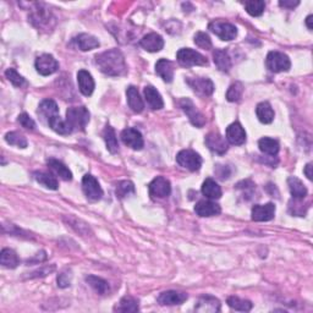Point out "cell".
<instances>
[{
  "label": "cell",
  "instance_id": "6da1fadb",
  "mask_svg": "<svg viewBox=\"0 0 313 313\" xmlns=\"http://www.w3.org/2000/svg\"><path fill=\"white\" fill-rule=\"evenodd\" d=\"M96 65L106 76H124L127 72L125 58L118 49L106 50L96 56Z\"/></svg>",
  "mask_w": 313,
  "mask_h": 313
},
{
  "label": "cell",
  "instance_id": "7a4b0ae2",
  "mask_svg": "<svg viewBox=\"0 0 313 313\" xmlns=\"http://www.w3.org/2000/svg\"><path fill=\"white\" fill-rule=\"evenodd\" d=\"M66 124L71 132L85 131L89 122V112L86 106H71L66 111Z\"/></svg>",
  "mask_w": 313,
  "mask_h": 313
},
{
  "label": "cell",
  "instance_id": "3957f363",
  "mask_svg": "<svg viewBox=\"0 0 313 313\" xmlns=\"http://www.w3.org/2000/svg\"><path fill=\"white\" fill-rule=\"evenodd\" d=\"M177 63L183 67L191 66H207L208 60L205 56H202L198 51L190 49V48H182L176 54Z\"/></svg>",
  "mask_w": 313,
  "mask_h": 313
},
{
  "label": "cell",
  "instance_id": "277c9868",
  "mask_svg": "<svg viewBox=\"0 0 313 313\" xmlns=\"http://www.w3.org/2000/svg\"><path fill=\"white\" fill-rule=\"evenodd\" d=\"M267 69L272 72H285L291 67V61L286 54L280 51H269L266 59Z\"/></svg>",
  "mask_w": 313,
  "mask_h": 313
},
{
  "label": "cell",
  "instance_id": "5b68a950",
  "mask_svg": "<svg viewBox=\"0 0 313 313\" xmlns=\"http://www.w3.org/2000/svg\"><path fill=\"white\" fill-rule=\"evenodd\" d=\"M176 162L183 169L190 170V172H197L202 165V158L195 151L182 150L177 153Z\"/></svg>",
  "mask_w": 313,
  "mask_h": 313
},
{
  "label": "cell",
  "instance_id": "8992f818",
  "mask_svg": "<svg viewBox=\"0 0 313 313\" xmlns=\"http://www.w3.org/2000/svg\"><path fill=\"white\" fill-rule=\"evenodd\" d=\"M82 190L86 198L91 202H97L103 197V190L98 180L91 174H86L82 179Z\"/></svg>",
  "mask_w": 313,
  "mask_h": 313
},
{
  "label": "cell",
  "instance_id": "52a82bcc",
  "mask_svg": "<svg viewBox=\"0 0 313 313\" xmlns=\"http://www.w3.org/2000/svg\"><path fill=\"white\" fill-rule=\"evenodd\" d=\"M180 108L182 109L183 113L187 115L189 120L196 127H203L206 125V118L201 112L196 108L193 102L189 98H182L180 101Z\"/></svg>",
  "mask_w": 313,
  "mask_h": 313
},
{
  "label": "cell",
  "instance_id": "ba28073f",
  "mask_svg": "<svg viewBox=\"0 0 313 313\" xmlns=\"http://www.w3.org/2000/svg\"><path fill=\"white\" fill-rule=\"evenodd\" d=\"M30 21L38 30H49L53 27L50 22H54V17L51 12L48 9L42 8L40 4H37V9H34L30 16Z\"/></svg>",
  "mask_w": 313,
  "mask_h": 313
},
{
  "label": "cell",
  "instance_id": "9c48e42d",
  "mask_svg": "<svg viewBox=\"0 0 313 313\" xmlns=\"http://www.w3.org/2000/svg\"><path fill=\"white\" fill-rule=\"evenodd\" d=\"M35 70L42 76H49L57 72L59 69V63H58L56 58L50 54H42L35 59L34 63Z\"/></svg>",
  "mask_w": 313,
  "mask_h": 313
},
{
  "label": "cell",
  "instance_id": "30bf717a",
  "mask_svg": "<svg viewBox=\"0 0 313 313\" xmlns=\"http://www.w3.org/2000/svg\"><path fill=\"white\" fill-rule=\"evenodd\" d=\"M208 28L213 33L217 34L222 41H232L237 35V28L229 22L213 21L209 24Z\"/></svg>",
  "mask_w": 313,
  "mask_h": 313
},
{
  "label": "cell",
  "instance_id": "8fae6325",
  "mask_svg": "<svg viewBox=\"0 0 313 313\" xmlns=\"http://www.w3.org/2000/svg\"><path fill=\"white\" fill-rule=\"evenodd\" d=\"M186 83L201 96H211L214 92V83L208 77H187Z\"/></svg>",
  "mask_w": 313,
  "mask_h": 313
},
{
  "label": "cell",
  "instance_id": "7c38bea8",
  "mask_svg": "<svg viewBox=\"0 0 313 313\" xmlns=\"http://www.w3.org/2000/svg\"><path fill=\"white\" fill-rule=\"evenodd\" d=\"M150 195L154 198H165L172 192L170 181L163 176H157L148 186Z\"/></svg>",
  "mask_w": 313,
  "mask_h": 313
},
{
  "label": "cell",
  "instance_id": "4fadbf2b",
  "mask_svg": "<svg viewBox=\"0 0 313 313\" xmlns=\"http://www.w3.org/2000/svg\"><path fill=\"white\" fill-rule=\"evenodd\" d=\"M121 140L127 147L135 151H141L143 148V137L141 132L134 127H127L121 132Z\"/></svg>",
  "mask_w": 313,
  "mask_h": 313
},
{
  "label": "cell",
  "instance_id": "5bb4252c",
  "mask_svg": "<svg viewBox=\"0 0 313 313\" xmlns=\"http://www.w3.org/2000/svg\"><path fill=\"white\" fill-rule=\"evenodd\" d=\"M195 311L201 313H217L220 311V301L212 295H203L197 300Z\"/></svg>",
  "mask_w": 313,
  "mask_h": 313
},
{
  "label": "cell",
  "instance_id": "9a60e30c",
  "mask_svg": "<svg viewBox=\"0 0 313 313\" xmlns=\"http://www.w3.org/2000/svg\"><path fill=\"white\" fill-rule=\"evenodd\" d=\"M252 220L254 222H269L275 215V205L274 203H267V205H256L253 206Z\"/></svg>",
  "mask_w": 313,
  "mask_h": 313
},
{
  "label": "cell",
  "instance_id": "2e32d148",
  "mask_svg": "<svg viewBox=\"0 0 313 313\" xmlns=\"http://www.w3.org/2000/svg\"><path fill=\"white\" fill-rule=\"evenodd\" d=\"M187 299H189V295L186 292L169 290V291H164L158 296V303L162 306H175L181 305Z\"/></svg>",
  "mask_w": 313,
  "mask_h": 313
},
{
  "label": "cell",
  "instance_id": "e0dca14e",
  "mask_svg": "<svg viewBox=\"0 0 313 313\" xmlns=\"http://www.w3.org/2000/svg\"><path fill=\"white\" fill-rule=\"evenodd\" d=\"M227 141L235 146H241L246 142V132L240 122H232L227 128Z\"/></svg>",
  "mask_w": 313,
  "mask_h": 313
},
{
  "label": "cell",
  "instance_id": "ac0fdd59",
  "mask_svg": "<svg viewBox=\"0 0 313 313\" xmlns=\"http://www.w3.org/2000/svg\"><path fill=\"white\" fill-rule=\"evenodd\" d=\"M140 46L150 53H157L163 49L164 40L158 33H148L140 41Z\"/></svg>",
  "mask_w": 313,
  "mask_h": 313
},
{
  "label": "cell",
  "instance_id": "d6986e66",
  "mask_svg": "<svg viewBox=\"0 0 313 313\" xmlns=\"http://www.w3.org/2000/svg\"><path fill=\"white\" fill-rule=\"evenodd\" d=\"M206 144H207L209 150L215 152L217 154H224L229 148L228 141L222 135H219L218 132L208 134L207 137H206Z\"/></svg>",
  "mask_w": 313,
  "mask_h": 313
},
{
  "label": "cell",
  "instance_id": "ffe728a7",
  "mask_svg": "<svg viewBox=\"0 0 313 313\" xmlns=\"http://www.w3.org/2000/svg\"><path fill=\"white\" fill-rule=\"evenodd\" d=\"M77 82H79V88L80 92L82 93L83 96L89 97L95 91V80L91 73L86 70H80L77 72Z\"/></svg>",
  "mask_w": 313,
  "mask_h": 313
},
{
  "label": "cell",
  "instance_id": "44dd1931",
  "mask_svg": "<svg viewBox=\"0 0 313 313\" xmlns=\"http://www.w3.org/2000/svg\"><path fill=\"white\" fill-rule=\"evenodd\" d=\"M195 212L199 217H214V215L220 214L222 208L218 203L203 199L195 206Z\"/></svg>",
  "mask_w": 313,
  "mask_h": 313
},
{
  "label": "cell",
  "instance_id": "7402d4cb",
  "mask_svg": "<svg viewBox=\"0 0 313 313\" xmlns=\"http://www.w3.org/2000/svg\"><path fill=\"white\" fill-rule=\"evenodd\" d=\"M47 164L48 167H49V169L56 174L57 176H59L64 181H71V179H72V173H71V170L65 164L61 163L60 160L58 159H53V158L48 159Z\"/></svg>",
  "mask_w": 313,
  "mask_h": 313
},
{
  "label": "cell",
  "instance_id": "603a6c76",
  "mask_svg": "<svg viewBox=\"0 0 313 313\" xmlns=\"http://www.w3.org/2000/svg\"><path fill=\"white\" fill-rule=\"evenodd\" d=\"M144 98L153 111H160L164 108V102L160 93L153 86L144 87Z\"/></svg>",
  "mask_w": 313,
  "mask_h": 313
},
{
  "label": "cell",
  "instance_id": "cb8c5ba5",
  "mask_svg": "<svg viewBox=\"0 0 313 313\" xmlns=\"http://www.w3.org/2000/svg\"><path fill=\"white\" fill-rule=\"evenodd\" d=\"M127 96V104L131 108L132 112L135 113H142L144 109V103L142 101L140 93H138L137 88L135 86H130L126 89Z\"/></svg>",
  "mask_w": 313,
  "mask_h": 313
},
{
  "label": "cell",
  "instance_id": "d4e9b609",
  "mask_svg": "<svg viewBox=\"0 0 313 313\" xmlns=\"http://www.w3.org/2000/svg\"><path fill=\"white\" fill-rule=\"evenodd\" d=\"M73 41H75L77 48L82 51H89L101 46V43H99V41L96 37L87 33L79 34Z\"/></svg>",
  "mask_w": 313,
  "mask_h": 313
},
{
  "label": "cell",
  "instance_id": "484cf974",
  "mask_svg": "<svg viewBox=\"0 0 313 313\" xmlns=\"http://www.w3.org/2000/svg\"><path fill=\"white\" fill-rule=\"evenodd\" d=\"M156 72L164 81L170 83L174 79V66L172 61L167 59H159L156 64Z\"/></svg>",
  "mask_w": 313,
  "mask_h": 313
},
{
  "label": "cell",
  "instance_id": "4316f807",
  "mask_svg": "<svg viewBox=\"0 0 313 313\" xmlns=\"http://www.w3.org/2000/svg\"><path fill=\"white\" fill-rule=\"evenodd\" d=\"M213 60L218 69L223 72H228L232 66L230 57H229L228 51L224 49H215L213 51Z\"/></svg>",
  "mask_w": 313,
  "mask_h": 313
},
{
  "label": "cell",
  "instance_id": "83f0119b",
  "mask_svg": "<svg viewBox=\"0 0 313 313\" xmlns=\"http://www.w3.org/2000/svg\"><path fill=\"white\" fill-rule=\"evenodd\" d=\"M288 185L292 198H305L307 196V189L298 177L290 176L288 179Z\"/></svg>",
  "mask_w": 313,
  "mask_h": 313
},
{
  "label": "cell",
  "instance_id": "f1b7e54d",
  "mask_svg": "<svg viewBox=\"0 0 313 313\" xmlns=\"http://www.w3.org/2000/svg\"><path fill=\"white\" fill-rule=\"evenodd\" d=\"M38 113H40L48 122L49 119L59 115V108H58L57 103L54 102L53 99H44V101H42V103L40 104Z\"/></svg>",
  "mask_w": 313,
  "mask_h": 313
},
{
  "label": "cell",
  "instance_id": "f546056e",
  "mask_svg": "<svg viewBox=\"0 0 313 313\" xmlns=\"http://www.w3.org/2000/svg\"><path fill=\"white\" fill-rule=\"evenodd\" d=\"M256 114L262 124H270L274 120V111L268 102H262L257 105Z\"/></svg>",
  "mask_w": 313,
  "mask_h": 313
},
{
  "label": "cell",
  "instance_id": "4dcf8cb0",
  "mask_svg": "<svg viewBox=\"0 0 313 313\" xmlns=\"http://www.w3.org/2000/svg\"><path fill=\"white\" fill-rule=\"evenodd\" d=\"M202 193L209 199H218L222 197V189L213 179H206L202 185Z\"/></svg>",
  "mask_w": 313,
  "mask_h": 313
},
{
  "label": "cell",
  "instance_id": "1f68e13d",
  "mask_svg": "<svg viewBox=\"0 0 313 313\" xmlns=\"http://www.w3.org/2000/svg\"><path fill=\"white\" fill-rule=\"evenodd\" d=\"M258 147H260V151L264 154H268V156H277L279 152V142L274 138L270 137H263L258 141Z\"/></svg>",
  "mask_w": 313,
  "mask_h": 313
},
{
  "label": "cell",
  "instance_id": "d6a6232c",
  "mask_svg": "<svg viewBox=\"0 0 313 313\" xmlns=\"http://www.w3.org/2000/svg\"><path fill=\"white\" fill-rule=\"evenodd\" d=\"M86 282L97 293H99V295H106V293L111 291V286H109L108 282L99 278V277L88 275L86 277Z\"/></svg>",
  "mask_w": 313,
  "mask_h": 313
},
{
  "label": "cell",
  "instance_id": "836d02e7",
  "mask_svg": "<svg viewBox=\"0 0 313 313\" xmlns=\"http://www.w3.org/2000/svg\"><path fill=\"white\" fill-rule=\"evenodd\" d=\"M103 138H104L105 144H106V150L111 152L112 154H115L119 152V142L118 138H116L115 131L112 126H105L104 131H103Z\"/></svg>",
  "mask_w": 313,
  "mask_h": 313
},
{
  "label": "cell",
  "instance_id": "e575fe53",
  "mask_svg": "<svg viewBox=\"0 0 313 313\" xmlns=\"http://www.w3.org/2000/svg\"><path fill=\"white\" fill-rule=\"evenodd\" d=\"M0 263H2L3 267L5 268H16L20 263V260H19L17 254L14 250L11 248H4L0 253Z\"/></svg>",
  "mask_w": 313,
  "mask_h": 313
},
{
  "label": "cell",
  "instance_id": "d590c367",
  "mask_svg": "<svg viewBox=\"0 0 313 313\" xmlns=\"http://www.w3.org/2000/svg\"><path fill=\"white\" fill-rule=\"evenodd\" d=\"M34 180L38 183H41L42 186H44L46 189L49 190H58L59 187V183H58V180L53 175L47 173H42V172H35L33 174Z\"/></svg>",
  "mask_w": 313,
  "mask_h": 313
},
{
  "label": "cell",
  "instance_id": "8d00e7d4",
  "mask_svg": "<svg viewBox=\"0 0 313 313\" xmlns=\"http://www.w3.org/2000/svg\"><path fill=\"white\" fill-rule=\"evenodd\" d=\"M114 311L118 312H137L138 311V300L132 296H124L120 302L114 307Z\"/></svg>",
  "mask_w": 313,
  "mask_h": 313
},
{
  "label": "cell",
  "instance_id": "74e56055",
  "mask_svg": "<svg viewBox=\"0 0 313 313\" xmlns=\"http://www.w3.org/2000/svg\"><path fill=\"white\" fill-rule=\"evenodd\" d=\"M227 303L229 305V307L235 309V311L241 312H250L253 307L252 302L248 301V300L237 298V296H230V298H228Z\"/></svg>",
  "mask_w": 313,
  "mask_h": 313
},
{
  "label": "cell",
  "instance_id": "f35d334b",
  "mask_svg": "<svg viewBox=\"0 0 313 313\" xmlns=\"http://www.w3.org/2000/svg\"><path fill=\"white\" fill-rule=\"evenodd\" d=\"M48 125H49V127L51 128V130L56 131L57 134H59V135L71 134V130H70V127L67 126L66 121L63 120L59 115L49 119V120H48Z\"/></svg>",
  "mask_w": 313,
  "mask_h": 313
},
{
  "label": "cell",
  "instance_id": "ab89813d",
  "mask_svg": "<svg viewBox=\"0 0 313 313\" xmlns=\"http://www.w3.org/2000/svg\"><path fill=\"white\" fill-rule=\"evenodd\" d=\"M115 195L116 197L121 199L126 198L131 195H135V185L131 181H127V180L120 181L118 185H116Z\"/></svg>",
  "mask_w": 313,
  "mask_h": 313
},
{
  "label": "cell",
  "instance_id": "60d3db41",
  "mask_svg": "<svg viewBox=\"0 0 313 313\" xmlns=\"http://www.w3.org/2000/svg\"><path fill=\"white\" fill-rule=\"evenodd\" d=\"M245 9H246L248 15L257 17V16H261L264 12L266 3L262 2V0H251V2L245 3Z\"/></svg>",
  "mask_w": 313,
  "mask_h": 313
},
{
  "label": "cell",
  "instance_id": "b9f144b4",
  "mask_svg": "<svg viewBox=\"0 0 313 313\" xmlns=\"http://www.w3.org/2000/svg\"><path fill=\"white\" fill-rule=\"evenodd\" d=\"M308 205H303V198H292L289 202V212L296 217H305Z\"/></svg>",
  "mask_w": 313,
  "mask_h": 313
},
{
  "label": "cell",
  "instance_id": "7bdbcfd3",
  "mask_svg": "<svg viewBox=\"0 0 313 313\" xmlns=\"http://www.w3.org/2000/svg\"><path fill=\"white\" fill-rule=\"evenodd\" d=\"M5 141L8 142L9 144H11V146H16L19 148H26L27 147V140H26V137L24 135L19 134V132H8V134L5 135Z\"/></svg>",
  "mask_w": 313,
  "mask_h": 313
},
{
  "label": "cell",
  "instance_id": "ee69618b",
  "mask_svg": "<svg viewBox=\"0 0 313 313\" xmlns=\"http://www.w3.org/2000/svg\"><path fill=\"white\" fill-rule=\"evenodd\" d=\"M244 93V86L241 82H235L229 87L228 92H227V99L229 102H238L243 97Z\"/></svg>",
  "mask_w": 313,
  "mask_h": 313
},
{
  "label": "cell",
  "instance_id": "f6af8a7d",
  "mask_svg": "<svg viewBox=\"0 0 313 313\" xmlns=\"http://www.w3.org/2000/svg\"><path fill=\"white\" fill-rule=\"evenodd\" d=\"M5 76H6V79H8L9 81H10L15 87H22L24 85H26V80L24 79V76H21L15 69L6 70Z\"/></svg>",
  "mask_w": 313,
  "mask_h": 313
},
{
  "label": "cell",
  "instance_id": "bcb514c9",
  "mask_svg": "<svg viewBox=\"0 0 313 313\" xmlns=\"http://www.w3.org/2000/svg\"><path fill=\"white\" fill-rule=\"evenodd\" d=\"M195 43L196 46H198L199 48H202V49H212V41L211 38H209V35L207 33H205V32H197V33L195 34Z\"/></svg>",
  "mask_w": 313,
  "mask_h": 313
},
{
  "label": "cell",
  "instance_id": "7dc6e473",
  "mask_svg": "<svg viewBox=\"0 0 313 313\" xmlns=\"http://www.w3.org/2000/svg\"><path fill=\"white\" fill-rule=\"evenodd\" d=\"M71 279H72V274L70 270H64L58 275V286L61 289L69 288L71 285Z\"/></svg>",
  "mask_w": 313,
  "mask_h": 313
},
{
  "label": "cell",
  "instance_id": "c3c4849f",
  "mask_svg": "<svg viewBox=\"0 0 313 313\" xmlns=\"http://www.w3.org/2000/svg\"><path fill=\"white\" fill-rule=\"evenodd\" d=\"M17 121L22 127L27 128V130H34L35 128V122L33 121V119L28 114H26V113H22V114L19 115Z\"/></svg>",
  "mask_w": 313,
  "mask_h": 313
},
{
  "label": "cell",
  "instance_id": "681fc988",
  "mask_svg": "<svg viewBox=\"0 0 313 313\" xmlns=\"http://www.w3.org/2000/svg\"><path fill=\"white\" fill-rule=\"evenodd\" d=\"M54 270H56V266H50V267H44L42 268V269H38L35 270V272L31 273L30 275H28V278L32 279V278H42V277H47L48 274L53 273Z\"/></svg>",
  "mask_w": 313,
  "mask_h": 313
},
{
  "label": "cell",
  "instance_id": "f907efd6",
  "mask_svg": "<svg viewBox=\"0 0 313 313\" xmlns=\"http://www.w3.org/2000/svg\"><path fill=\"white\" fill-rule=\"evenodd\" d=\"M214 172L218 175L219 179H222V180L229 179V176H230V174H231L230 168H229L228 165H217L214 168Z\"/></svg>",
  "mask_w": 313,
  "mask_h": 313
},
{
  "label": "cell",
  "instance_id": "816d5d0a",
  "mask_svg": "<svg viewBox=\"0 0 313 313\" xmlns=\"http://www.w3.org/2000/svg\"><path fill=\"white\" fill-rule=\"evenodd\" d=\"M300 4V2H293V0H284V2H279V6L284 9H293Z\"/></svg>",
  "mask_w": 313,
  "mask_h": 313
},
{
  "label": "cell",
  "instance_id": "f5cc1de1",
  "mask_svg": "<svg viewBox=\"0 0 313 313\" xmlns=\"http://www.w3.org/2000/svg\"><path fill=\"white\" fill-rule=\"evenodd\" d=\"M303 173H305V175L307 176L308 180H312L313 174H312V163H308L307 165L305 167V169H303Z\"/></svg>",
  "mask_w": 313,
  "mask_h": 313
},
{
  "label": "cell",
  "instance_id": "db71d44e",
  "mask_svg": "<svg viewBox=\"0 0 313 313\" xmlns=\"http://www.w3.org/2000/svg\"><path fill=\"white\" fill-rule=\"evenodd\" d=\"M312 19H313V16H312V15L307 16V19H306V25H307V27H308V30H309V31H312V28H313V26H312Z\"/></svg>",
  "mask_w": 313,
  "mask_h": 313
}]
</instances>
